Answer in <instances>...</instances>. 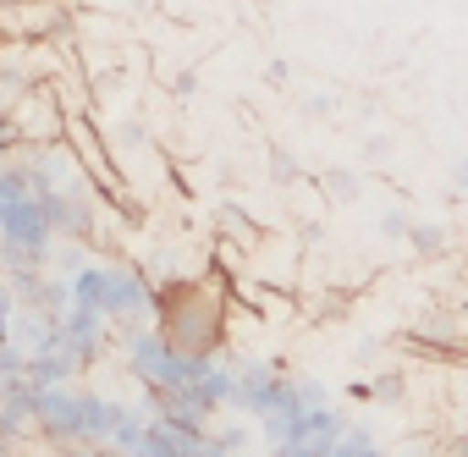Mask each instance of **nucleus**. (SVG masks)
Masks as SVG:
<instances>
[{"label": "nucleus", "mask_w": 468, "mask_h": 457, "mask_svg": "<svg viewBox=\"0 0 468 457\" xmlns=\"http://www.w3.org/2000/svg\"><path fill=\"white\" fill-rule=\"evenodd\" d=\"M154 336L187 358V364H209V353L226 342V309L220 292H209L198 276L182 282H160L154 287Z\"/></svg>", "instance_id": "f257e3e1"}, {"label": "nucleus", "mask_w": 468, "mask_h": 457, "mask_svg": "<svg viewBox=\"0 0 468 457\" xmlns=\"http://www.w3.org/2000/svg\"><path fill=\"white\" fill-rule=\"evenodd\" d=\"M67 6L61 0H12V6H0V34L6 39H56L67 28Z\"/></svg>", "instance_id": "f03ea898"}, {"label": "nucleus", "mask_w": 468, "mask_h": 457, "mask_svg": "<svg viewBox=\"0 0 468 457\" xmlns=\"http://www.w3.org/2000/svg\"><path fill=\"white\" fill-rule=\"evenodd\" d=\"M408 249H413V254H424V260H435V254L446 249V226H435V220H413Z\"/></svg>", "instance_id": "7ed1b4c3"}, {"label": "nucleus", "mask_w": 468, "mask_h": 457, "mask_svg": "<svg viewBox=\"0 0 468 457\" xmlns=\"http://www.w3.org/2000/svg\"><path fill=\"white\" fill-rule=\"evenodd\" d=\"M325 193H331L336 204H353V198L364 193V176H358L353 165H336V171H325Z\"/></svg>", "instance_id": "20e7f679"}, {"label": "nucleus", "mask_w": 468, "mask_h": 457, "mask_svg": "<svg viewBox=\"0 0 468 457\" xmlns=\"http://www.w3.org/2000/svg\"><path fill=\"white\" fill-rule=\"evenodd\" d=\"M111 149H127V154H133V149H149V127H144L138 116H122V122L111 127Z\"/></svg>", "instance_id": "39448f33"}, {"label": "nucleus", "mask_w": 468, "mask_h": 457, "mask_svg": "<svg viewBox=\"0 0 468 457\" xmlns=\"http://www.w3.org/2000/svg\"><path fill=\"white\" fill-rule=\"evenodd\" d=\"M402 397H408V380H402L397 369H391V375H375V380H369V402H380V408H397Z\"/></svg>", "instance_id": "423d86ee"}, {"label": "nucleus", "mask_w": 468, "mask_h": 457, "mask_svg": "<svg viewBox=\"0 0 468 457\" xmlns=\"http://www.w3.org/2000/svg\"><path fill=\"white\" fill-rule=\"evenodd\" d=\"M380 238H386V243H408V238H413V215H408V209H386V215H380Z\"/></svg>", "instance_id": "0eeeda50"}, {"label": "nucleus", "mask_w": 468, "mask_h": 457, "mask_svg": "<svg viewBox=\"0 0 468 457\" xmlns=\"http://www.w3.org/2000/svg\"><path fill=\"white\" fill-rule=\"evenodd\" d=\"M457 193H468V154L452 160V198H457Z\"/></svg>", "instance_id": "6e6552de"}, {"label": "nucleus", "mask_w": 468, "mask_h": 457, "mask_svg": "<svg viewBox=\"0 0 468 457\" xmlns=\"http://www.w3.org/2000/svg\"><path fill=\"white\" fill-rule=\"evenodd\" d=\"M391 154V138L380 133V138H364V160H386Z\"/></svg>", "instance_id": "1a4fd4ad"}, {"label": "nucleus", "mask_w": 468, "mask_h": 457, "mask_svg": "<svg viewBox=\"0 0 468 457\" xmlns=\"http://www.w3.org/2000/svg\"><path fill=\"white\" fill-rule=\"evenodd\" d=\"M303 111H314V116H325V111H336V100H331V94H309V100H303Z\"/></svg>", "instance_id": "9d476101"}, {"label": "nucleus", "mask_w": 468, "mask_h": 457, "mask_svg": "<svg viewBox=\"0 0 468 457\" xmlns=\"http://www.w3.org/2000/svg\"><path fill=\"white\" fill-rule=\"evenodd\" d=\"M171 94H176V100H193V94H198V83H193V78H187V72H182V78H176V83H171Z\"/></svg>", "instance_id": "9b49d317"}, {"label": "nucleus", "mask_w": 468, "mask_h": 457, "mask_svg": "<svg viewBox=\"0 0 468 457\" xmlns=\"http://www.w3.org/2000/svg\"><path fill=\"white\" fill-rule=\"evenodd\" d=\"M271 176H276V182H292V176H298V171H292V165H287V160H282V154H276V165H271Z\"/></svg>", "instance_id": "f8f14e48"}, {"label": "nucleus", "mask_w": 468, "mask_h": 457, "mask_svg": "<svg viewBox=\"0 0 468 457\" xmlns=\"http://www.w3.org/2000/svg\"><path fill=\"white\" fill-rule=\"evenodd\" d=\"M133 6H138V12H154V6H160V0H133Z\"/></svg>", "instance_id": "ddd939ff"}]
</instances>
